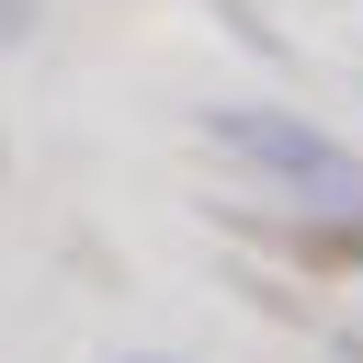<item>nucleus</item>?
Instances as JSON below:
<instances>
[{
  "instance_id": "1",
  "label": "nucleus",
  "mask_w": 363,
  "mask_h": 363,
  "mask_svg": "<svg viewBox=\"0 0 363 363\" xmlns=\"http://www.w3.org/2000/svg\"><path fill=\"white\" fill-rule=\"evenodd\" d=\"M204 136H216L227 159L272 170L284 193H306L318 216H363V147H340L329 125H306V113H284V102H216Z\"/></svg>"
},
{
  "instance_id": "2",
  "label": "nucleus",
  "mask_w": 363,
  "mask_h": 363,
  "mask_svg": "<svg viewBox=\"0 0 363 363\" xmlns=\"http://www.w3.org/2000/svg\"><path fill=\"white\" fill-rule=\"evenodd\" d=\"M11 34H23V11H11V0H0V45H11Z\"/></svg>"
},
{
  "instance_id": "3",
  "label": "nucleus",
  "mask_w": 363,
  "mask_h": 363,
  "mask_svg": "<svg viewBox=\"0 0 363 363\" xmlns=\"http://www.w3.org/2000/svg\"><path fill=\"white\" fill-rule=\"evenodd\" d=\"M340 352H352V363H363V329H352V340H340Z\"/></svg>"
},
{
  "instance_id": "4",
  "label": "nucleus",
  "mask_w": 363,
  "mask_h": 363,
  "mask_svg": "<svg viewBox=\"0 0 363 363\" xmlns=\"http://www.w3.org/2000/svg\"><path fill=\"white\" fill-rule=\"evenodd\" d=\"M0 182H11V136H0Z\"/></svg>"
},
{
  "instance_id": "5",
  "label": "nucleus",
  "mask_w": 363,
  "mask_h": 363,
  "mask_svg": "<svg viewBox=\"0 0 363 363\" xmlns=\"http://www.w3.org/2000/svg\"><path fill=\"white\" fill-rule=\"evenodd\" d=\"M136 363H170V352H136Z\"/></svg>"
}]
</instances>
